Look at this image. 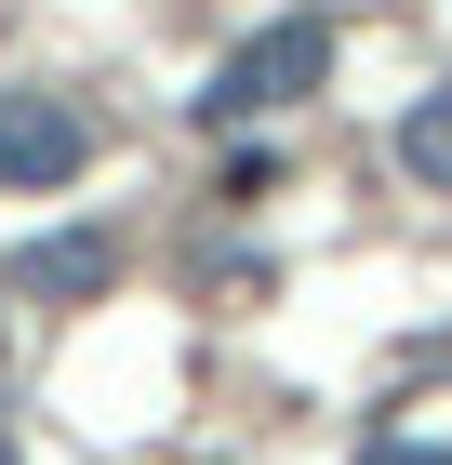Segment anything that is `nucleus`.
Wrapping results in <instances>:
<instances>
[{"label": "nucleus", "instance_id": "nucleus-1", "mask_svg": "<svg viewBox=\"0 0 452 465\" xmlns=\"http://www.w3.org/2000/svg\"><path fill=\"white\" fill-rule=\"evenodd\" d=\"M333 80V27L319 14H279V27H253L226 67L200 80V120H266V107H293V94H319Z\"/></svg>", "mask_w": 452, "mask_h": 465}, {"label": "nucleus", "instance_id": "nucleus-4", "mask_svg": "<svg viewBox=\"0 0 452 465\" xmlns=\"http://www.w3.org/2000/svg\"><path fill=\"white\" fill-rule=\"evenodd\" d=\"M399 160H413L426 186H452V80H439V94H413V120H399Z\"/></svg>", "mask_w": 452, "mask_h": 465}, {"label": "nucleus", "instance_id": "nucleus-5", "mask_svg": "<svg viewBox=\"0 0 452 465\" xmlns=\"http://www.w3.org/2000/svg\"><path fill=\"white\" fill-rule=\"evenodd\" d=\"M359 465H452V452H426V439H373Z\"/></svg>", "mask_w": 452, "mask_h": 465}, {"label": "nucleus", "instance_id": "nucleus-3", "mask_svg": "<svg viewBox=\"0 0 452 465\" xmlns=\"http://www.w3.org/2000/svg\"><path fill=\"white\" fill-rule=\"evenodd\" d=\"M106 280H120V240H94V226H67V240H27V252H14V292H27V306H94Z\"/></svg>", "mask_w": 452, "mask_h": 465}, {"label": "nucleus", "instance_id": "nucleus-2", "mask_svg": "<svg viewBox=\"0 0 452 465\" xmlns=\"http://www.w3.org/2000/svg\"><path fill=\"white\" fill-rule=\"evenodd\" d=\"M94 160V120L67 94H0V186H67Z\"/></svg>", "mask_w": 452, "mask_h": 465}, {"label": "nucleus", "instance_id": "nucleus-6", "mask_svg": "<svg viewBox=\"0 0 452 465\" xmlns=\"http://www.w3.org/2000/svg\"><path fill=\"white\" fill-rule=\"evenodd\" d=\"M0 465H14V426H0Z\"/></svg>", "mask_w": 452, "mask_h": 465}]
</instances>
